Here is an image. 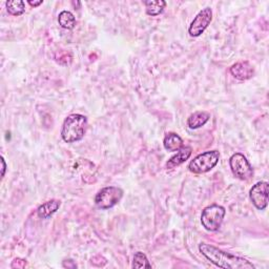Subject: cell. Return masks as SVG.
Returning a JSON list of instances; mask_svg holds the SVG:
<instances>
[{"label": "cell", "instance_id": "1", "mask_svg": "<svg viewBox=\"0 0 269 269\" xmlns=\"http://www.w3.org/2000/svg\"><path fill=\"white\" fill-rule=\"evenodd\" d=\"M199 250L208 261L219 268L224 269H254V266L244 257H240L223 251L215 246L202 243L199 245Z\"/></svg>", "mask_w": 269, "mask_h": 269}, {"label": "cell", "instance_id": "2", "mask_svg": "<svg viewBox=\"0 0 269 269\" xmlns=\"http://www.w3.org/2000/svg\"><path fill=\"white\" fill-rule=\"evenodd\" d=\"M87 126V119L83 115L73 114L67 117L62 125L61 137L66 143L80 141L83 137Z\"/></svg>", "mask_w": 269, "mask_h": 269}, {"label": "cell", "instance_id": "3", "mask_svg": "<svg viewBox=\"0 0 269 269\" xmlns=\"http://www.w3.org/2000/svg\"><path fill=\"white\" fill-rule=\"evenodd\" d=\"M220 159L218 151H210L200 154L188 164V170L194 174H205L214 168Z\"/></svg>", "mask_w": 269, "mask_h": 269}, {"label": "cell", "instance_id": "4", "mask_svg": "<svg viewBox=\"0 0 269 269\" xmlns=\"http://www.w3.org/2000/svg\"><path fill=\"white\" fill-rule=\"evenodd\" d=\"M226 210L223 206L214 204L204 208L201 215V222L203 227L208 231H216L221 225Z\"/></svg>", "mask_w": 269, "mask_h": 269}, {"label": "cell", "instance_id": "5", "mask_svg": "<svg viewBox=\"0 0 269 269\" xmlns=\"http://www.w3.org/2000/svg\"><path fill=\"white\" fill-rule=\"evenodd\" d=\"M123 197V190L116 186H107L95 197V204L100 209H109L117 205Z\"/></svg>", "mask_w": 269, "mask_h": 269}, {"label": "cell", "instance_id": "6", "mask_svg": "<svg viewBox=\"0 0 269 269\" xmlns=\"http://www.w3.org/2000/svg\"><path fill=\"white\" fill-rule=\"evenodd\" d=\"M229 166L233 176L240 180L247 181L253 176V170L250 163L242 154H233L229 159Z\"/></svg>", "mask_w": 269, "mask_h": 269}, {"label": "cell", "instance_id": "7", "mask_svg": "<svg viewBox=\"0 0 269 269\" xmlns=\"http://www.w3.org/2000/svg\"><path fill=\"white\" fill-rule=\"evenodd\" d=\"M212 20V11L210 8H205L199 12L189 26L188 33L192 37H198L207 29Z\"/></svg>", "mask_w": 269, "mask_h": 269}, {"label": "cell", "instance_id": "8", "mask_svg": "<svg viewBox=\"0 0 269 269\" xmlns=\"http://www.w3.org/2000/svg\"><path fill=\"white\" fill-rule=\"evenodd\" d=\"M249 198L257 209H265L268 205V183L261 181L254 184L249 192Z\"/></svg>", "mask_w": 269, "mask_h": 269}, {"label": "cell", "instance_id": "9", "mask_svg": "<svg viewBox=\"0 0 269 269\" xmlns=\"http://www.w3.org/2000/svg\"><path fill=\"white\" fill-rule=\"evenodd\" d=\"M230 73L239 80H248L253 77L254 69L248 61H240L230 67Z\"/></svg>", "mask_w": 269, "mask_h": 269}, {"label": "cell", "instance_id": "10", "mask_svg": "<svg viewBox=\"0 0 269 269\" xmlns=\"http://www.w3.org/2000/svg\"><path fill=\"white\" fill-rule=\"evenodd\" d=\"M192 153H193L192 148H189V147L184 148L183 147L180 151L177 152V154L175 156H173L172 158L168 160V162L166 163V167L172 170V168H175L176 166L181 165L182 163H184L186 160L189 159V157L192 156Z\"/></svg>", "mask_w": 269, "mask_h": 269}, {"label": "cell", "instance_id": "11", "mask_svg": "<svg viewBox=\"0 0 269 269\" xmlns=\"http://www.w3.org/2000/svg\"><path fill=\"white\" fill-rule=\"evenodd\" d=\"M210 118V114L207 111H196L193 115H190L187 120V125L189 128L197 129L201 126L205 125Z\"/></svg>", "mask_w": 269, "mask_h": 269}, {"label": "cell", "instance_id": "12", "mask_svg": "<svg viewBox=\"0 0 269 269\" xmlns=\"http://www.w3.org/2000/svg\"><path fill=\"white\" fill-rule=\"evenodd\" d=\"M163 145L165 150L168 152H178L184 147L182 138L175 132H170L166 134L163 141Z\"/></svg>", "mask_w": 269, "mask_h": 269}, {"label": "cell", "instance_id": "13", "mask_svg": "<svg viewBox=\"0 0 269 269\" xmlns=\"http://www.w3.org/2000/svg\"><path fill=\"white\" fill-rule=\"evenodd\" d=\"M60 204H61L60 201L58 200H51V201L46 202V203H43L42 205L38 207L37 209L38 217L42 219H47L51 217L53 214H55V212L59 209Z\"/></svg>", "mask_w": 269, "mask_h": 269}, {"label": "cell", "instance_id": "14", "mask_svg": "<svg viewBox=\"0 0 269 269\" xmlns=\"http://www.w3.org/2000/svg\"><path fill=\"white\" fill-rule=\"evenodd\" d=\"M145 8H147V13L150 16H158L160 15L166 6V3L163 0H148L144 2Z\"/></svg>", "mask_w": 269, "mask_h": 269}, {"label": "cell", "instance_id": "15", "mask_svg": "<svg viewBox=\"0 0 269 269\" xmlns=\"http://www.w3.org/2000/svg\"><path fill=\"white\" fill-rule=\"evenodd\" d=\"M58 22L61 28L65 30H73L76 26V18L69 11H63L58 16Z\"/></svg>", "mask_w": 269, "mask_h": 269}, {"label": "cell", "instance_id": "16", "mask_svg": "<svg viewBox=\"0 0 269 269\" xmlns=\"http://www.w3.org/2000/svg\"><path fill=\"white\" fill-rule=\"evenodd\" d=\"M6 5L8 12L13 16H20L26 12V5L22 0H11Z\"/></svg>", "mask_w": 269, "mask_h": 269}, {"label": "cell", "instance_id": "17", "mask_svg": "<svg viewBox=\"0 0 269 269\" xmlns=\"http://www.w3.org/2000/svg\"><path fill=\"white\" fill-rule=\"evenodd\" d=\"M132 268H152V265L150 264L147 255L141 251H138L133 255Z\"/></svg>", "mask_w": 269, "mask_h": 269}, {"label": "cell", "instance_id": "18", "mask_svg": "<svg viewBox=\"0 0 269 269\" xmlns=\"http://www.w3.org/2000/svg\"><path fill=\"white\" fill-rule=\"evenodd\" d=\"M43 2L42 0H39V2H33V0H29V5L32 7H38L40 5H42Z\"/></svg>", "mask_w": 269, "mask_h": 269}, {"label": "cell", "instance_id": "19", "mask_svg": "<svg viewBox=\"0 0 269 269\" xmlns=\"http://www.w3.org/2000/svg\"><path fill=\"white\" fill-rule=\"evenodd\" d=\"M2 163H3V177L5 176V173H6V168H7V165H6V162H5V159L4 157H2Z\"/></svg>", "mask_w": 269, "mask_h": 269}]
</instances>
